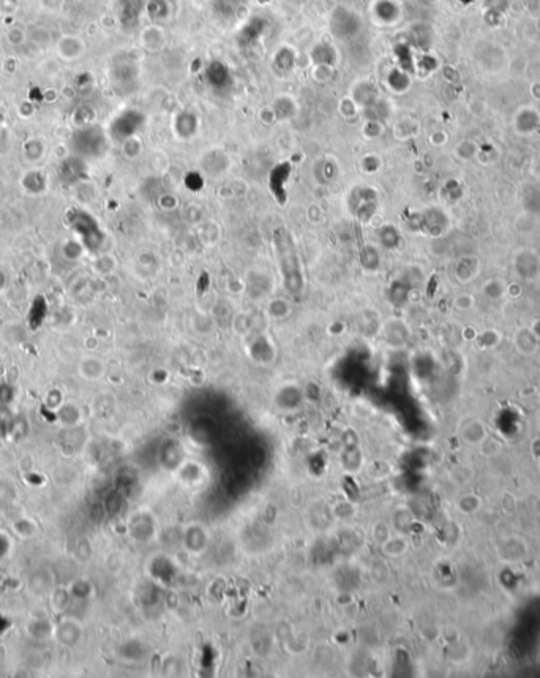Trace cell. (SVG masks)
I'll use <instances>...</instances> for the list:
<instances>
[{"label": "cell", "instance_id": "1", "mask_svg": "<svg viewBox=\"0 0 540 678\" xmlns=\"http://www.w3.org/2000/svg\"><path fill=\"white\" fill-rule=\"evenodd\" d=\"M275 255L278 259V267L284 278V288L291 294H297L304 291V272L297 252V245L293 239V234L286 228H277L273 231Z\"/></svg>", "mask_w": 540, "mask_h": 678}, {"label": "cell", "instance_id": "2", "mask_svg": "<svg viewBox=\"0 0 540 678\" xmlns=\"http://www.w3.org/2000/svg\"><path fill=\"white\" fill-rule=\"evenodd\" d=\"M67 223L70 230L79 237V242L82 243L84 248L90 252H97L102 247L103 232L100 228L98 221L89 214L87 210L71 208L67 212Z\"/></svg>", "mask_w": 540, "mask_h": 678}, {"label": "cell", "instance_id": "3", "mask_svg": "<svg viewBox=\"0 0 540 678\" xmlns=\"http://www.w3.org/2000/svg\"><path fill=\"white\" fill-rule=\"evenodd\" d=\"M70 147L73 155L81 157L84 160L97 158L106 151V136L97 125H81L73 131Z\"/></svg>", "mask_w": 540, "mask_h": 678}, {"label": "cell", "instance_id": "4", "mask_svg": "<svg viewBox=\"0 0 540 678\" xmlns=\"http://www.w3.org/2000/svg\"><path fill=\"white\" fill-rule=\"evenodd\" d=\"M273 289V280L269 271L261 267L250 269L245 274V293L253 300L267 298Z\"/></svg>", "mask_w": 540, "mask_h": 678}, {"label": "cell", "instance_id": "5", "mask_svg": "<svg viewBox=\"0 0 540 678\" xmlns=\"http://www.w3.org/2000/svg\"><path fill=\"white\" fill-rule=\"evenodd\" d=\"M87 165L86 160L81 157L71 155L67 157L65 160L60 162V165L57 166V177L59 181L67 185V187H71V185H76L79 182L86 181L87 179Z\"/></svg>", "mask_w": 540, "mask_h": 678}, {"label": "cell", "instance_id": "6", "mask_svg": "<svg viewBox=\"0 0 540 678\" xmlns=\"http://www.w3.org/2000/svg\"><path fill=\"white\" fill-rule=\"evenodd\" d=\"M513 269L521 278H537L540 274V258L532 250H520L513 258Z\"/></svg>", "mask_w": 540, "mask_h": 678}, {"label": "cell", "instance_id": "7", "mask_svg": "<svg viewBox=\"0 0 540 678\" xmlns=\"http://www.w3.org/2000/svg\"><path fill=\"white\" fill-rule=\"evenodd\" d=\"M449 219L444 214L442 209L431 208L427 209L420 215V228L427 234H430L431 237H438L444 232V228L447 226Z\"/></svg>", "mask_w": 540, "mask_h": 678}, {"label": "cell", "instance_id": "8", "mask_svg": "<svg viewBox=\"0 0 540 678\" xmlns=\"http://www.w3.org/2000/svg\"><path fill=\"white\" fill-rule=\"evenodd\" d=\"M513 127L520 135H532L540 129V114L534 108H521L515 114Z\"/></svg>", "mask_w": 540, "mask_h": 678}, {"label": "cell", "instance_id": "9", "mask_svg": "<svg viewBox=\"0 0 540 678\" xmlns=\"http://www.w3.org/2000/svg\"><path fill=\"white\" fill-rule=\"evenodd\" d=\"M480 271V261L475 256H463L455 263V277L460 282L468 283L477 277Z\"/></svg>", "mask_w": 540, "mask_h": 678}, {"label": "cell", "instance_id": "10", "mask_svg": "<svg viewBox=\"0 0 540 678\" xmlns=\"http://www.w3.org/2000/svg\"><path fill=\"white\" fill-rule=\"evenodd\" d=\"M25 192L30 195H40L46 190V176L43 171H29L21 181Z\"/></svg>", "mask_w": 540, "mask_h": 678}, {"label": "cell", "instance_id": "11", "mask_svg": "<svg viewBox=\"0 0 540 678\" xmlns=\"http://www.w3.org/2000/svg\"><path fill=\"white\" fill-rule=\"evenodd\" d=\"M378 237L381 242V247H384L385 250H395L396 247L400 245L401 242V234L398 231V228H395L394 225H383L378 231Z\"/></svg>", "mask_w": 540, "mask_h": 678}, {"label": "cell", "instance_id": "12", "mask_svg": "<svg viewBox=\"0 0 540 678\" xmlns=\"http://www.w3.org/2000/svg\"><path fill=\"white\" fill-rule=\"evenodd\" d=\"M360 264H362V267L365 269V271L374 272L381 264L378 248L373 247V245L365 247L363 250L360 252Z\"/></svg>", "mask_w": 540, "mask_h": 678}, {"label": "cell", "instance_id": "13", "mask_svg": "<svg viewBox=\"0 0 540 678\" xmlns=\"http://www.w3.org/2000/svg\"><path fill=\"white\" fill-rule=\"evenodd\" d=\"M267 314L275 320H283L291 315V304L283 298L270 299L267 304Z\"/></svg>", "mask_w": 540, "mask_h": 678}, {"label": "cell", "instance_id": "14", "mask_svg": "<svg viewBox=\"0 0 540 678\" xmlns=\"http://www.w3.org/2000/svg\"><path fill=\"white\" fill-rule=\"evenodd\" d=\"M199 237L203 239L204 243H215L220 239V228L216 226L215 221L204 220L203 223H201Z\"/></svg>", "mask_w": 540, "mask_h": 678}, {"label": "cell", "instance_id": "15", "mask_svg": "<svg viewBox=\"0 0 540 678\" xmlns=\"http://www.w3.org/2000/svg\"><path fill=\"white\" fill-rule=\"evenodd\" d=\"M484 293L486 294V298L499 300L506 294V283L499 278H491L484 283Z\"/></svg>", "mask_w": 540, "mask_h": 678}, {"label": "cell", "instance_id": "16", "mask_svg": "<svg viewBox=\"0 0 540 678\" xmlns=\"http://www.w3.org/2000/svg\"><path fill=\"white\" fill-rule=\"evenodd\" d=\"M82 373L84 377H87L90 380L100 378L103 373V364L98 361V359H87L82 364Z\"/></svg>", "mask_w": 540, "mask_h": 678}, {"label": "cell", "instance_id": "17", "mask_svg": "<svg viewBox=\"0 0 540 678\" xmlns=\"http://www.w3.org/2000/svg\"><path fill=\"white\" fill-rule=\"evenodd\" d=\"M251 325H253L251 316L245 314V311L236 314L234 318H232V326H234V329L239 333H247L251 329Z\"/></svg>", "mask_w": 540, "mask_h": 678}, {"label": "cell", "instance_id": "18", "mask_svg": "<svg viewBox=\"0 0 540 678\" xmlns=\"http://www.w3.org/2000/svg\"><path fill=\"white\" fill-rule=\"evenodd\" d=\"M24 153L30 162L38 160V158L43 155V144H41V142L36 141V140H30V141L25 142Z\"/></svg>", "mask_w": 540, "mask_h": 678}, {"label": "cell", "instance_id": "19", "mask_svg": "<svg viewBox=\"0 0 540 678\" xmlns=\"http://www.w3.org/2000/svg\"><path fill=\"white\" fill-rule=\"evenodd\" d=\"M13 386L0 384V406H7L13 402Z\"/></svg>", "mask_w": 540, "mask_h": 678}, {"label": "cell", "instance_id": "20", "mask_svg": "<svg viewBox=\"0 0 540 678\" xmlns=\"http://www.w3.org/2000/svg\"><path fill=\"white\" fill-rule=\"evenodd\" d=\"M7 285H8V275H7V272L3 271V269H0V291H3L5 288H7Z\"/></svg>", "mask_w": 540, "mask_h": 678}, {"label": "cell", "instance_id": "21", "mask_svg": "<svg viewBox=\"0 0 540 678\" xmlns=\"http://www.w3.org/2000/svg\"><path fill=\"white\" fill-rule=\"evenodd\" d=\"M3 119H5V116H3V111H2V108H0V125H2V124H3Z\"/></svg>", "mask_w": 540, "mask_h": 678}, {"label": "cell", "instance_id": "22", "mask_svg": "<svg viewBox=\"0 0 540 678\" xmlns=\"http://www.w3.org/2000/svg\"><path fill=\"white\" fill-rule=\"evenodd\" d=\"M537 25H539V30H540V19H539V24Z\"/></svg>", "mask_w": 540, "mask_h": 678}]
</instances>
